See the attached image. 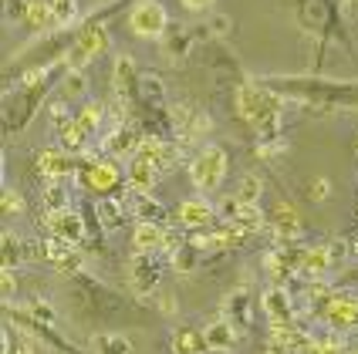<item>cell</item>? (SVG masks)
<instances>
[{"label":"cell","mask_w":358,"mask_h":354,"mask_svg":"<svg viewBox=\"0 0 358 354\" xmlns=\"http://www.w3.org/2000/svg\"><path fill=\"white\" fill-rule=\"evenodd\" d=\"M173 121H176L179 135L186 138V142H189V138L206 135V132L213 128L210 115H206L203 108H193V105H176V108H173Z\"/></svg>","instance_id":"ba28073f"},{"label":"cell","mask_w":358,"mask_h":354,"mask_svg":"<svg viewBox=\"0 0 358 354\" xmlns=\"http://www.w3.org/2000/svg\"><path fill=\"white\" fill-rule=\"evenodd\" d=\"M156 176H159V169L149 162V158L136 152V156L129 158V172H125V182H129V189L132 193H149L152 186H156Z\"/></svg>","instance_id":"2e32d148"},{"label":"cell","mask_w":358,"mask_h":354,"mask_svg":"<svg viewBox=\"0 0 358 354\" xmlns=\"http://www.w3.org/2000/svg\"><path fill=\"white\" fill-rule=\"evenodd\" d=\"M203 334H206V344H210V351H234L237 348V337H240V327L230 320V317H217L213 324H206L203 327Z\"/></svg>","instance_id":"5bb4252c"},{"label":"cell","mask_w":358,"mask_h":354,"mask_svg":"<svg viewBox=\"0 0 358 354\" xmlns=\"http://www.w3.org/2000/svg\"><path fill=\"white\" fill-rule=\"evenodd\" d=\"M210 27H213V34H220V38H223V34H230V27H234V20L227 17V14H217V17L210 20Z\"/></svg>","instance_id":"60d3db41"},{"label":"cell","mask_w":358,"mask_h":354,"mask_svg":"<svg viewBox=\"0 0 358 354\" xmlns=\"http://www.w3.org/2000/svg\"><path fill=\"white\" fill-rule=\"evenodd\" d=\"M227 317L237 324L240 331L247 327V294H230L227 297Z\"/></svg>","instance_id":"1f68e13d"},{"label":"cell","mask_w":358,"mask_h":354,"mask_svg":"<svg viewBox=\"0 0 358 354\" xmlns=\"http://www.w3.org/2000/svg\"><path fill=\"white\" fill-rule=\"evenodd\" d=\"M179 3H182L186 10H203V7H210L213 0H179Z\"/></svg>","instance_id":"ee69618b"},{"label":"cell","mask_w":358,"mask_h":354,"mask_svg":"<svg viewBox=\"0 0 358 354\" xmlns=\"http://www.w3.org/2000/svg\"><path fill=\"white\" fill-rule=\"evenodd\" d=\"M260 311L271 320V327H291V324H298L291 294H287L284 287H267L264 297H260Z\"/></svg>","instance_id":"5b68a950"},{"label":"cell","mask_w":358,"mask_h":354,"mask_svg":"<svg viewBox=\"0 0 358 354\" xmlns=\"http://www.w3.org/2000/svg\"><path fill=\"white\" fill-rule=\"evenodd\" d=\"M331 263H335V246H328V243H318V246H308V250H301V260H298V270L304 276H311V280H318L331 270Z\"/></svg>","instance_id":"8fae6325"},{"label":"cell","mask_w":358,"mask_h":354,"mask_svg":"<svg viewBox=\"0 0 358 354\" xmlns=\"http://www.w3.org/2000/svg\"><path fill=\"white\" fill-rule=\"evenodd\" d=\"M85 186L88 189H95V193H112L115 186H119V165L112 162V158H95V162H88V169H85Z\"/></svg>","instance_id":"7c38bea8"},{"label":"cell","mask_w":358,"mask_h":354,"mask_svg":"<svg viewBox=\"0 0 358 354\" xmlns=\"http://www.w3.org/2000/svg\"><path fill=\"white\" fill-rule=\"evenodd\" d=\"M44 226L48 233L58 236V239H68V243H78L85 236V223L81 216H75L71 209H55V213H44Z\"/></svg>","instance_id":"30bf717a"},{"label":"cell","mask_w":358,"mask_h":354,"mask_svg":"<svg viewBox=\"0 0 358 354\" xmlns=\"http://www.w3.org/2000/svg\"><path fill=\"white\" fill-rule=\"evenodd\" d=\"M213 216H217V209L206 202L203 196H193V199H182L179 202V209H176V219L186 226V230H206L210 223H213Z\"/></svg>","instance_id":"9c48e42d"},{"label":"cell","mask_w":358,"mask_h":354,"mask_svg":"<svg viewBox=\"0 0 358 354\" xmlns=\"http://www.w3.org/2000/svg\"><path fill=\"white\" fill-rule=\"evenodd\" d=\"M166 34H169V31H166ZM162 40H166V54H169V58H182L186 47H189V38H186V31H182L179 24H176V34H169V38H162Z\"/></svg>","instance_id":"836d02e7"},{"label":"cell","mask_w":358,"mask_h":354,"mask_svg":"<svg viewBox=\"0 0 358 354\" xmlns=\"http://www.w3.org/2000/svg\"><path fill=\"white\" fill-rule=\"evenodd\" d=\"M139 84H142V75H139V68H136V61L129 58V54H119L115 58V91H119V98L125 101Z\"/></svg>","instance_id":"d6986e66"},{"label":"cell","mask_w":358,"mask_h":354,"mask_svg":"<svg viewBox=\"0 0 358 354\" xmlns=\"http://www.w3.org/2000/svg\"><path fill=\"white\" fill-rule=\"evenodd\" d=\"M321 317L331 331H341V334L358 331V294H331Z\"/></svg>","instance_id":"277c9868"},{"label":"cell","mask_w":358,"mask_h":354,"mask_svg":"<svg viewBox=\"0 0 358 354\" xmlns=\"http://www.w3.org/2000/svg\"><path fill=\"white\" fill-rule=\"evenodd\" d=\"M132 243H136L139 253H159V250H169V246H173V243H169V233L162 230V223H149V219H142L139 226H136Z\"/></svg>","instance_id":"9a60e30c"},{"label":"cell","mask_w":358,"mask_h":354,"mask_svg":"<svg viewBox=\"0 0 358 354\" xmlns=\"http://www.w3.org/2000/svg\"><path fill=\"white\" fill-rule=\"evenodd\" d=\"M308 196L315 199V202H324V199L331 196V182L324 176H318V179H311V186H308Z\"/></svg>","instance_id":"74e56055"},{"label":"cell","mask_w":358,"mask_h":354,"mask_svg":"<svg viewBox=\"0 0 358 354\" xmlns=\"http://www.w3.org/2000/svg\"><path fill=\"white\" fill-rule=\"evenodd\" d=\"M139 145H142V135L132 132V128H125V125H115L112 135H105V149H108L112 156H136Z\"/></svg>","instance_id":"ffe728a7"},{"label":"cell","mask_w":358,"mask_h":354,"mask_svg":"<svg viewBox=\"0 0 358 354\" xmlns=\"http://www.w3.org/2000/svg\"><path fill=\"white\" fill-rule=\"evenodd\" d=\"M0 287H3V297H7V300L14 297V290H17V280H14V274H10L7 267H3V274H0Z\"/></svg>","instance_id":"b9f144b4"},{"label":"cell","mask_w":358,"mask_h":354,"mask_svg":"<svg viewBox=\"0 0 358 354\" xmlns=\"http://www.w3.org/2000/svg\"><path fill=\"white\" fill-rule=\"evenodd\" d=\"M75 44H78L81 51H88L92 58H99V54L108 51V31H105L101 24H88V27H81V34Z\"/></svg>","instance_id":"7402d4cb"},{"label":"cell","mask_w":358,"mask_h":354,"mask_svg":"<svg viewBox=\"0 0 358 354\" xmlns=\"http://www.w3.org/2000/svg\"><path fill=\"white\" fill-rule=\"evenodd\" d=\"M31 250V243H24V239H17L14 233H3V267L7 270H14L20 260H24V253Z\"/></svg>","instance_id":"f1b7e54d"},{"label":"cell","mask_w":358,"mask_h":354,"mask_svg":"<svg viewBox=\"0 0 358 354\" xmlns=\"http://www.w3.org/2000/svg\"><path fill=\"white\" fill-rule=\"evenodd\" d=\"M44 250H48V256H44V260H51L61 274H78L81 267H85V256H81L78 243H68V239L51 236V239L44 243Z\"/></svg>","instance_id":"52a82bcc"},{"label":"cell","mask_w":358,"mask_h":354,"mask_svg":"<svg viewBox=\"0 0 358 354\" xmlns=\"http://www.w3.org/2000/svg\"><path fill=\"white\" fill-rule=\"evenodd\" d=\"M227 169L230 165H227L223 145H203L189 162V179H193V186L199 193H217L223 186V179H227Z\"/></svg>","instance_id":"7a4b0ae2"},{"label":"cell","mask_w":358,"mask_h":354,"mask_svg":"<svg viewBox=\"0 0 358 354\" xmlns=\"http://www.w3.org/2000/svg\"><path fill=\"white\" fill-rule=\"evenodd\" d=\"M27 24L31 27H38V31H51V27H58V20H55V10H51V3L48 0H31V7H27Z\"/></svg>","instance_id":"484cf974"},{"label":"cell","mask_w":358,"mask_h":354,"mask_svg":"<svg viewBox=\"0 0 358 354\" xmlns=\"http://www.w3.org/2000/svg\"><path fill=\"white\" fill-rule=\"evenodd\" d=\"M48 3H51V10H55L58 27H68V24L78 20V0H48Z\"/></svg>","instance_id":"4dcf8cb0"},{"label":"cell","mask_w":358,"mask_h":354,"mask_svg":"<svg viewBox=\"0 0 358 354\" xmlns=\"http://www.w3.org/2000/svg\"><path fill=\"white\" fill-rule=\"evenodd\" d=\"M237 112L240 118L247 121V125H254L257 128L260 142H267V138H280V105L284 101L274 95V91H267V88H260L254 81H243L237 88Z\"/></svg>","instance_id":"6da1fadb"},{"label":"cell","mask_w":358,"mask_h":354,"mask_svg":"<svg viewBox=\"0 0 358 354\" xmlns=\"http://www.w3.org/2000/svg\"><path fill=\"white\" fill-rule=\"evenodd\" d=\"M284 149H287V145H284V138H267V142H257V156L267 158V162H271V158H278V156H284Z\"/></svg>","instance_id":"d590c367"},{"label":"cell","mask_w":358,"mask_h":354,"mask_svg":"<svg viewBox=\"0 0 358 354\" xmlns=\"http://www.w3.org/2000/svg\"><path fill=\"white\" fill-rule=\"evenodd\" d=\"M85 88H88V84H85V75H81V71H68V75H64V81H61V98H81V95H85Z\"/></svg>","instance_id":"d6a6232c"},{"label":"cell","mask_w":358,"mask_h":354,"mask_svg":"<svg viewBox=\"0 0 358 354\" xmlns=\"http://www.w3.org/2000/svg\"><path fill=\"white\" fill-rule=\"evenodd\" d=\"M24 213V199L17 189H3V216H20Z\"/></svg>","instance_id":"8d00e7d4"},{"label":"cell","mask_w":358,"mask_h":354,"mask_svg":"<svg viewBox=\"0 0 358 354\" xmlns=\"http://www.w3.org/2000/svg\"><path fill=\"white\" fill-rule=\"evenodd\" d=\"M271 223H274L278 239H284V243H294V239L301 236V216H298V209H294L291 202H278L274 213H271Z\"/></svg>","instance_id":"e0dca14e"},{"label":"cell","mask_w":358,"mask_h":354,"mask_svg":"<svg viewBox=\"0 0 358 354\" xmlns=\"http://www.w3.org/2000/svg\"><path fill=\"white\" fill-rule=\"evenodd\" d=\"M92 351L95 354H132V344L125 334H115V331H99L92 337Z\"/></svg>","instance_id":"cb8c5ba5"},{"label":"cell","mask_w":358,"mask_h":354,"mask_svg":"<svg viewBox=\"0 0 358 354\" xmlns=\"http://www.w3.org/2000/svg\"><path fill=\"white\" fill-rule=\"evenodd\" d=\"M71 156L64 149H44L38 152V172L44 179H68L71 176Z\"/></svg>","instance_id":"ac0fdd59"},{"label":"cell","mask_w":358,"mask_h":354,"mask_svg":"<svg viewBox=\"0 0 358 354\" xmlns=\"http://www.w3.org/2000/svg\"><path fill=\"white\" fill-rule=\"evenodd\" d=\"M75 121L81 125L85 135H95L101 128V121H105V105L101 101H85L78 108V115H75Z\"/></svg>","instance_id":"d4e9b609"},{"label":"cell","mask_w":358,"mask_h":354,"mask_svg":"<svg viewBox=\"0 0 358 354\" xmlns=\"http://www.w3.org/2000/svg\"><path fill=\"white\" fill-rule=\"evenodd\" d=\"M345 354H355V351H345Z\"/></svg>","instance_id":"f6af8a7d"},{"label":"cell","mask_w":358,"mask_h":354,"mask_svg":"<svg viewBox=\"0 0 358 354\" xmlns=\"http://www.w3.org/2000/svg\"><path fill=\"white\" fill-rule=\"evenodd\" d=\"M129 31L136 38H149V40H162L169 31V14L159 0H139L132 10H129Z\"/></svg>","instance_id":"3957f363"},{"label":"cell","mask_w":358,"mask_h":354,"mask_svg":"<svg viewBox=\"0 0 358 354\" xmlns=\"http://www.w3.org/2000/svg\"><path fill=\"white\" fill-rule=\"evenodd\" d=\"M139 152L159 172H173L176 169V162H179V145H173V142H162V138H145L142 135V145H139Z\"/></svg>","instance_id":"4fadbf2b"},{"label":"cell","mask_w":358,"mask_h":354,"mask_svg":"<svg viewBox=\"0 0 358 354\" xmlns=\"http://www.w3.org/2000/svg\"><path fill=\"white\" fill-rule=\"evenodd\" d=\"M355 152H358V145H355Z\"/></svg>","instance_id":"bcb514c9"},{"label":"cell","mask_w":358,"mask_h":354,"mask_svg":"<svg viewBox=\"0 0 358 354\" xmlns=\"http://www.w3.org/2000/svg\"><path fill=\"white\" fill-rule=\"evenodd\" d=\"M41 206H44V213L68 209V189H61V179H51V186L41 193Z\"/></svg>","instance_id":"f546056e"},{"label":"cell","mask_w":358,"mask_h":354,"mask_svg":"<svg viewBox=\"0 0 358 354\" xmlns=\"http://www.w3.org/2000/svg\"><path fill=\"white\" fill-rule=\"evenodd\" d=\"M58 135H61V149H64L68 156H78V152H85V142H88V135L81 132V125L75 121V118H64V121H58Z\"/></svg>","instance_id":"603a6c76"},{"label":"cell","mask_w":358,"mask_h":354,"mask_svg":"<svg viewBox=\"0 0 358 354\" xmlns=\"http://www.w3.org/2000/svg\"><path fill=\"white\" fill-rule=\"evenodd\" d=\"M267 354H294L284 341H278V337H271V344H267Z\"/></svg>","instance_id":"7bdbcfd3"},{"label":"cell","mask_w":358,"mask_h":354,"mask_svg":"<svg viewBox=\"0 0 358 354\" xmlns=\"http://www.w3.org/2000/svg\"><path fill=\"white\" fill-rule=\"evenodd\" d=\"M129 283L136 294H152L159 287V263L152 260V253H139L129 260Z\"/></svg>","instance_id":"8992f818"},{"label":"cell","mask_w":358,"mask_h":354,"mask_svg":"<svg viewBox=\"0 0 358 354\" xmlns=\"http://www.w3.org/2000/svg\"><path fill=\"white\" fill-rule=\"evenodd\" d=\"M234 196H237L240 202H247V206H257L260 196H264V182H260V176H254V172L240 176L237 193H234Z\"/></svg>","instance_id":"4316f807"},{"label":"cell","mask_w":358,"mask_h":354,"mask_svg":"<svg viewBox=\"0 0 358 354\" xmlns=\"http://www.w3.org/2000/svg\"><path fill=\"white\" fill-rule=\"evenodd\" d=\"M173 351L176 354H206L210 344H206V334L199 327H176L173 331Z\"/></svg>","instance_id":"44dd1931"},{"label":"cell","mask_w":358,"mask_h":354,"mask_svg":"<svg viewBox=\"0 0 358 354\" xmlns=\"http://www.w3.org/2000/svg\"><path fill=\"white\" fill-rule=\"evenodd\" d=\"M27 314L38 317V320H44V324H55V320H58L55 307H51L48 300H31V304H27Z\"/></svg>","instance_id":"e575fe53"},{"label":"cell","mask_w":358,"mask_h":354,"mask_svg":"<svg viewBox=\"0 0 358 354\" xmlns=\"http://www.w3.org/2000/svg\"><path fill=\"white\" fill-rule=\"evenodd\" d=\"M156 304H159V311L166 317H173L176 314V297L173 294H166V290H159V294H156Z\"/></svg>","instance_id":"f35d334b"},{"label":"cell","mask_w":358,"mask_h":354,"mask_svg":"<svg viewBox=\"0 0 358 354\" xmlns=\"http://www.w3.org/2000/svg\"><path fill=\"white\" fill-rule=\"evenodd\" d=\"M99 219L105 230H119L122 219H125V206H122V199H101L99 202Z\"/></svg>","instance_id":"83f0119b"},{"label":"cell","mask_w":358,"mask_h":354,"mask_svg":"<svg viewBox=\"0 0 358 354\" xmlns=\"http://www.w3.org/2000/svg\"><path fill=\"white\" fill-rule=\"evenodd\" d=\"M27 7H31V0H7V17H27Z\"/></svg>","instance_id":"ab89813d"},{"label":"cell","mask_w":358,"mask_h":354,"mask_svg":"<svg viewBox=\"0 0 358 354\" xmlns=\"http://www.w3.org/2000/svg\"><path fill=\"white\" fill-rule=\"evenodd\" d=\"M355 334H358V331H355Z\"/></svg>","instance_id":"7dc6e473"}]
</instances>
